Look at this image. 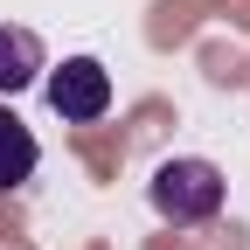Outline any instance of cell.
<instances>
[{
    "instance_id": "cell-4",
    "label": "cell",
    "mask_w": 250,
    "mask_h": 250,
    "mask_svg": "<svg viewBox=\"0 0 250 250\" xmlns=\"http://www.w3.org/2000/svg\"><path fill=\"white\" fill-rule=\"evenodd\" d=\"M42 167V146L35 132L14 118V111H0V195H14V188H28V174Z\"/></svg>"
},
{
    "instance_id": "cell-2",
    "label": "cell",
    "mask_w": 250,
    "mask_h": 250,
    "mask_svg": "<svg viewBox=\"0 0 250 250\" xmlns=\"http://www.w3.org/2000/svg\"><path fill=\"white\" fill-rule=\"evenodd\" d=\"M49 111L62 125H90V118H104L111 111V70L98 56H70V62H56L49 70Z\"/></svg>"
},
{
    "instance_id": "cell-1",
    "label": "cell",
    "mask_w": 250,
    "mask_h": 250,
    "mask_svg": "<svg viewBox=\"0 0 250 250\" xmlns=\"http://www.w3.org/2000/svg\"><path fill=\"white\" fill-rule=\"evenodd\" d=\"M146 202L153 215H167V223H208L215 208H223V167L215 160H195V153H181V160H160L146 181Z\"/></svg>"
},
{
    "instance_id": "cell-3",
    "label": "cell",
    "mask_w": 250,
    "mask_h": 250,
    "mask_svg": "<svg viewBox=\"0 0 250 250\" xmlns=\"http://www.w3.org/2000/svg\"><path fill=\"white\" fill-rule=\"evenodd\" d=\"M49 70V49L35 28H0V98H14V90H28Z\"/></svg>"
}]
</instances>
